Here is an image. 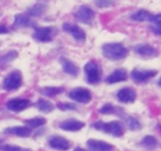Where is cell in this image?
Segmentation results:
<instances>
[{
    "label": "cell",
    "mask_w": 161,
    "mask_h": 151,
    "mask_svg": "<svg viewBox=\"0 0 161 151\" xmlns=\"http://www.w3.org/2000/svg\"><path fill=\"white\" fill-rule=\"evenodd\" d=\"M151 30L153 33L158 35H161V27H156V26H151Z\"/></svg>",
    "instance_id": "obj_33"
},
{
    "label": "cell",
    "mask_w": 161,
    "mask_h": 151,
    "mask_svg": "<svg viewBox=\"0 0 161 151\" xmlns=\"http://www.w3.org/2000/svg\"><path fill=\"white\" fill-rule=\"evenodd\" d=\"M75 18L80 23H83L86 25H89L92 23L95 18V11L91 8L90 6L82 5L78 7V10L75 12Z\"/></svg>",
    "instance_id": "obj_6"
},
{
    "label": "cell",
    "mask_w": 161,
    "mask_h": 151,
    "mask_svg": "<svg viewBox=\"0 0 161 151\" xmlns=\"http://www.w3.org/2000/svg\"><path fill=\"white\" fill-rule=\"evenodd\" d=\"M152 13L148 12L147 10H137L136 12H134L133 14L130 15V19L134 21H149V18H151Z\"/></svg>",
    "instance_id": "obj_23"
},
{
    "label": "cell",
    "mask_w": 161,
    "mask_h": 151,
    "mask_svg": "<svg viewBox=\"0 0 161 151\" xmlns=\"http://www.w3.org/2000/svg\"><path fill=\"white\" fill-rule=\"evenodd\" d=\"M159 128H160V129H161V125H160V126H159Z\"/></svg>",
    "instance_id": "obj_38"
},
{
    "label": "cell",
    "mask_w": 161,
    "mask_h": 151,
    "mask_svg": "<svg viewBox=\"0 0 161 151\" xmlns=\"http://www.w3.org/2000/svg\"><path fill=\"white\" fill-rule=\"evenodd\" d=\"M86 145L90 151H113L114 146L107 143L104 141H98V139H89L86 142Z\"/></svg>",
    "instance_id": "obj_14"
},
{
    "label": "cell",
    "mask_w": 161,
    "mask_h": 151,
    "mask_svg": "<svg viewBox=\"0 0 161 151\" xmlns=\"http://www.w3.org/2000/svg\"><path fill=\"white\" fill-rule=\"evenodd\" d=\"M84 72H86V81L89 84H98L101 81V75H102V70H101L100 65L96 61L91 60L88 61L84 66Z\"/></svg>",
    "instance_id": "obj_4"
},
{
    "label": "cell",
    "mask_w": 161,
    "mask_h": 151,
    "mask_svg": "<svg viewBox=\"0 0 161 151\" xmlns=\"http://www.w3.org/2000/svg\"><path fill=\"white\" fill-rule=\"evenodd\" d=\"M45 123L46 119L43 117H36V118H31V119L25 121V124L30 128H39V126L45 125Z\"/></svg>",
    "instance_id": "obj_25"
},
{
    "label": "cell",
    "mask_w": 161,
    "mask_h": 151,
    "mask_svg": "<svg viewBox=\"0 0 161 151\" xmlns=\"http://www.w3.org/2000/svg\"><path fill=\"white\" fill-rule=\"evenodd\" d=\"M1 150L3 151H30L29 149H25V148H21V146H18V145H10V144L3 145Z\"/></svg>",
    "instance_id": "obj_28"
},
{
    "label": "cell",
    "mask_w": 161,
    "mask_h": 151,
    "mask_svg": "<svg viewBox=\"0 0 161 151\" xmlns=\"http://www.w3.org/2000/svg\"><path fill=\"white\" fill-rule=\"evenodd\" d=\"M1 148H3V141H0V150H1Z\"/></svg>",
    "instance_id": "obj_37"
},
{
    "label": "cell",
    "mask_w": 161,
    "mask_h": 151,
    "mask_svg": "<svg viewBox=\"0 0 161 151\" xmlns=\"http://www.w3.org/2000/svg\"><path fill=\"white\" fill-rule=\"evenodd\" d=\"M102 53L109 60H121L128 55V49L121 43H108L102 46Z\"/></svg>",
    "instance_id": "obj_1"
},
{
    "label": "cell",
    "mask_w": 161,
    "mask_h": 151,
    "mask_svg": "<svg viewBox=\"0 0 161 151\" xmlns=\"http://www.w3.org/2000/svg\"><path fill=\"white\" fill-rule=\"evenodd\" d=\"M36 106H37L38 110L44 112V113H49V112H51V111L55 109L53 104L50 101L45 99V98H39L37 101V103H36Z\"/></svg>",
    "instance_id": "obj_22"
},
{
    "label": "cell",
    "mask_w": 161,
    "mask_h": 151,
    "mask_svg": "<svg viewBox=\"0 0 161 151\" xmlns=\"http://www.w3.org/2000/svg\"><path fill=\"white\" fill-rule=\"evenodd\" d=\"M158 85L161 86V78H160V79H159V81H158Z\"/></svg>",
    "instance_id": "obj_36"
},
{
    "label": "cell",
    "mask_w": 161,
    "mask_h": 151,
    "mask_svg": "<svg viewBox=\"0 0 161 151\" xmlns=\"http://www.w3.org/2000/svg\"><path fill=\"white\" fill-rule=\"evenodd\" d=\"M6 133H10V135H13V136H18V137H29L31 135V129L27 128V126H12V128H8L5 130Z\"/></svg>",
    "instance_id": "obj_19"
},
{
    "label": "cell",
    "mask_w": 161,
    "mask_h": 151,
    "mask_svg": "<svg viewBox=\"0 0 161 151\" xmlns=\"http://www.w3.org/2000/svg\"><path fill=\"white\" fill-rule=\"evenodd\" d=\"M17 57H18V52L14 50L3 53V55H0V66L4 67V66H6L7 64H10V63H12V61H14L15 59H17Z\"/></svg>",
    "instance_id": "obj_21"
},
{
    "label": "cell",
    "mask_w": 161,
    "mask_h": 151,
    "mask_svg": "<svg viewBox=\"0 0 161 151\" xmlns=\"http://www.w3.org/2000/svg\"><path fill=\"white\" fill-rule=\"evenodd\" d=\"M59 128L62 130L65 131H80V129L84 128V123L78 121V119L70 118V119H66V121L62 122L59 124Z\"/></svg>",
    "instance_id": "obj_17"
},
{
    "label": "cell",
    "mask_w": 161,
    "mask_h": 151,
    "mask_svg": "<svg viewBox=\"0 0 161 151\" xmlns=\"http://www.w3.org/2000/svg\"><path fill=\"white\" fill-rule=\"evenodd\" d=\"M116 98L117 101L125 104H129V103H134L136 99V92L134 89L131 87H123L117 93H116Z\"/></svg>",
    "instance_id": "obj_12"
},
{
    "label": "cell",
    "mask_w": 161,
    "mask_h": 151,
    "mask_svg": "<svg viewBox=\"0 0 161 151\" xmlns=\"http://www.w3.org/2000/svg\"><path fill=\"white\" fill-rule=\"evenodd\" d=\"M49 145L50 148L58 151H66L70 149V142L62 136H51L49 138Z\"/></svg>",
    "instance_id": "obj_11"
},
{
    "label": "cell",
    "mask_w": 161,
    "mask_h": 151,
    "mask_svg": "<svg viewBox=\"0 0 161 151\" xmlns=\"http://www.w3.org/2000/svg\"><path fill=\"white\" fill-rule=\"evenodd\" d=\"M40 93L42 95H44V96H47V97H55L57 95H59L62 93L64 89L63 87H57V86H46V87H43V89H40Z\"/></svg>",
    "instance_id": "obj_24"
},
{
    "label": "cell",
    "mask_w": 161,
    "mask_h": 151,
    "mask_svg": "<svg viewBox=\"0 0 161 151\" xmlns=\"http://www.w3.org/2000/svg\"><path fill=\"white\" fill-rule=\"evenodd\" d=\"M141 145L146 149H154L158 145V141L153 136H146L141 141Z\"/></svg>",
    "instance_id": "obj_26"
},
{
    "label": "cell",
    "mask_w": 161,
    "mask_h": 151,
    "mask_svg": "<svg viewBox=\"0 0 161 151\" xmlns=\"http://www.w3.org/2000/svg\"><path fill=\"white\" fill-rule=\"evenodd\" d=\"M125 121H126V124H127V126H128V129H130V130H137V129L141 128L140 122L137 121L135 117L127 116L126 118H125Z\"/></svg>",
    "instance_id": "obj_27"
},
{
    "label": "cell",
    "mask_w": 161,
    "mask_h": 151,
    "mask_svg": "<svg viewBox=\"0 0 161 151\" xmlns=\"http://www.w3.org/2000/svg\"><path fill=\"white\" fill-rule=\"evenodd\" d=\"M155 70H141V69H134V70L130 72V77L131 79L137 83V84H143V83H147V81L152 79L153 77L156 76Z\"/></svg>",
    "instance_id": "obj_8"
},
{
    "label": "cell",
    "mask_w": 161,
    "mask_h": 151,
    "mask_svg": "<svg viewBox=\"0 0 161 151\" xmlns=\"http://www.w3.org/2000/svg\"><path fill=\"white\" fill-rule=\"evenodd\" d=\"M74 151H86V150H84V149H82V148H76V149H75Z\"/></svg>",
    "instance_id": "obj_35"
},
{
    "label": "cell",
    "mask_w": 161,
    "mask_h": 151,
    "mask_svg": "<svg viewBox=\"0 0 161 151\" xmlns=\"http://www.w3.org/2000/svg\"><path fill=\"white\" fill-rule=\"evenodd\" d=\"M55 34V27H52V26H40V27H36L32 37H33V39L40 41V43H49L53 39Z\"/></svg>",
    "instance_id": "obj_5"
},
{
    "label": "cell",
    "mask_w": 161,
    "mask_h": 151,
    "mask_svg": "<svg viewBox=\"0 0 161 151\" xmlns=\"http://www.w3.org/2000/svg\"><path fill=\"white\" fill-rule=\"evenodd\" d=\"M13 27L14 29H20V27H35L36 29V23L33 21L32 18H30L26 14H17L14 17V21H13Z\"/></svg>",
    "instance_id": "obj_15"
},
{
    "label": "cell",
    "mask_w": 161,
    "mask_h": 151,
    "mask_svg": "<svg viewBox=\"0 0 161 151\" xmlns=\"http://www.w3.org/2000/svg\"><path fill=\"white\" fill-rule=\"evenodd\" d=\"M8 33V29L4 25H0V34H6Z\"/></svg>",
    "instance_id": "obj_34"
},
{
    "label": "cell",
    "mask_w": 161,
    "mask_h": 151,
    "mask_svg": "<svg viewBox=\"0 0 161 151\" xmlns=\"http://www.w3.org/2000/svg\"><path fill=\"white\" fill-rule=\"evenodd\" d=\"M59 61L60 64H62V69H63V71L65 73H68L69 76H74V77L78 75L80 70H78V67L76 66V64L74 61L69 60V59H66L64 57H62L59 59Z\"/></svg>",
    "instance_id": "obj_18"
},
{
    "label": "cell",
    "mask_w": 161,
    "mask_h": 151,
    "mask_svg": "<svg viewBox=\"0 0 161 151\" xmlns=\"http://www.w3.org/2000/svg\"><path fill=\"white\" fill-rule=\"evenodd\" d=\"M57 107L62 111L65 110H76V105L71 104V103H58L57 104Z\"/></svg>",
    "instance_id": "obj_31"
},
{
    "label": "cell",
    "mask_w": 161,
    "mask_h": 151,
    "mask_svg": "<svg viewBox=\"0 0 161 151\" xmlns=\"http://www.w3.org/2000/svg\"><path fill=\"white\" fill-rule=\"evenodd\" d=\"M68 96L74 102H77L80 104H86L91 101V92L86 87H76L69 92Z\"/></svg>",
    "instance_id": "obj_7"
},
{
    "label": "cell",
    "mask_w": 161,
    "mask_h": 151,
    "mask_svg": "<svg viewBox=\"0 0 161 151\" xmlns=\"http://www.w3.org/2000/svg\"><path fill=\"white\" fill-rule=\"evenodd\" d=\"M114 111H115V107L111 104H104L100 109V112L103 115H110V113H114Z\"/></svg>",
    "instance_id": "obj_30"
},
{
    "label": "cell",
    "mask_w": 161,
    "mask_h": 151,
    "mask_svg": "<svg viewBox=\"0 0 161 151\" xmlns=\"http://www.w3.org/2000/svg\"><path fill=\"white\" fill-rule=\"evenodd\" d=\"M92 128L96 130L103 131L106 133H110L115 137H121L123 136V126L121 124V122L119 121H113V122H96L92 124Z\"/></svg>",
    "instance_id": "obj_2"
},
{
    "label": "cell",
    "mask_w": 161,
    "mask_h": 151,
    "mask_svg": "<svg viewBox=\"0 0 161 151\" xmlns=\"http://www.w3.org/2000/svg\"><path fill=\"white\" fill-rule=\"evenodd\" d=\"M0 15H1V12H0Z\"/></svg>",
    "instance_id": "obj_39"
},
{
    "label": "cell",
    "mask_w": 161,
    "mask_h": 151,
    "mask_svg": "<svg viewBox=\"0 0 161 151\" xmlns=\"http://www.w3.org/2000/svg\"><path fill=\"white\" fill-rule=\"evenodd\" d=\"M63 30L68 32L69 34L77 41H84L86 40V32L80 29V26L75 25V24H71V23H65L63 24Z\"/></svg>",
    "instance_id": "obj_10"
},
{
    "label": "cell",
    "mask_w": 161,
    "mask_h": 151,
    "mask_svg": "<svg viewBox=\"0 0 161 151\" xmlns=\"http://www.w3.org/2000/svg\"><path fill=\"white\" fill-rule=\"evenodd\" d=\"M23 84V76L21 72L14 70L10 72L3 81V89L6 91H14L19 89Z\"/></svg>",
    "instance_id": "obj_3"
},
{
    "label": "cell",
    "mask_w": 161,
    "mask_h": 151,
    "mask_svg": "<svg viewBox=\"0 0 161 151\" xmlns=\"http://www.w3.org/2000/svg\"><path fill=\"white\" fill-rule=\"evenodd\" d=\"M149 21L153 23V26L161 27V14H152L149 18Z\"/></svg>",
    "instance_id": "obj_32"
},
{
    "label": "cell",
    "mask_w": 161,
    "mask_h": 151,
    "mask_svg": "<svg viewBox=\"0 0 161 151\" xmlns=\"http://www.w3.org/2000/svg\"><path fill=\"white\" fill-rule=\"evenodd\" d=\"M128 79V72L125 69H117V70L113 71L110 75L106 78L107 84H116V83H121Z\"/></svg>",
    "instance_id": "obj_13"
},
{
    "label": "cell",
    "mask_w": 161,
    "mask_h": 151,
    "mask_svg": "<svg viewBox=\"0 0 161 151\" xmlns=\"http://www.w3.org/2000/svg\"><path fill=\"white\" fill-rule=\"evenodd\" d=\"M31 106V102L25 98H13L6 103V107L13 112H21Z\"/></svg>",
    "instance_id": "obj_9"
},
{
    "label": "cell",
    "mask_w": 161,
    "mask_h": 151,
    "mask_svg": "<svg viewBox=\"0 0 161 151\" xmlns=\"http://www.w3.org/2000/svg\"><path fill=\"white\" fill-rule=\"evenodd\" d=\"M46 10V6L44 4H36V5L31 6L30 8L26 12V15H29L30 18H39L44 14Z\"/></svg>",
    "instance_id": "obj_20"
},
{
    "label": "cell",
    "mask_w": 161,
    "mask_h": 151,
    "mask_svg": "<svg viewBox=\"0 0 161 151\" xmlns=\"http://www.w3.org/2000/svg\"><path fill=\"white\" fill-rule=\"evenodd\" d=\"M134 51L136 55H141V57H155L158 55V51L155 47H153L149 44H139V45L134 46Z\"/></svg>",
    "instance_id": "obj_16"
},
{
    "label": "cell",
    "mask_w": 161,
    "mask_h": 151,
    "mask_svg": "<svg viewBox=\"0 0 161 151\" xmlns=\"http://www.w3.org/2000/svg\"><path fill=\"white\" fill-rule=\"evenodd\" d=\"M95 5L100 8H107L114 5V3L111 0H95Z\"/></svg>",
    "instance_id": "obj_29"
}]
</instances>
